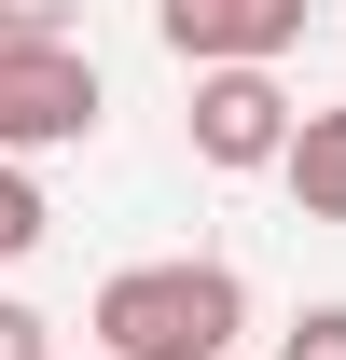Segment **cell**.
Instances as JSON below:
<instances>
[{
    "label": "cell",
    "instance_id": "cell-1",
    "mask_svg": "<svg viewBox=\"0 0 346 360\" xmlns=\"http://www.w3.org/2000/svg\"><path fill=\"white\" fill-rule=\"evenodd\" d=\"M97 360H236L250 333V277L236 264H125L97 291Z\"/></svg>",
    "mask_w": 346,
    "mask_h": 360
},
{
    "label": "cell",
    "instance_id": "cell-2",
    "mask_svg": "<svg viewBox=\"0 0 346 360\" xmlns=\"http://www.w3.org/2000/svg\"><path fill=\"white\" fill-rule=\"evenodd\" d=\"M97 139V56L84 42H0V153H70Z\"/></svg>",
    "mask_w": 346,
    "mask_h": 360
},
{
    "label": "cell",
    "instance_id": "cell-3",
    "mask_svg": "<svg viewBox=\"0 0 346 360\" xmlns=\"http://www.w3.org/2000/svg\"><path fill=\"white\" fill-rule=\"evenodd\" d=\"M277 153H291V84L277 70H194V167L250 180Z\"/></svg>",
    "mask_w": 346,
    "mask_h": 360
},
{
    "label": "cell",
    "instance_id": "cell-4",
    "mask_svg": "<svg viewBox=\"0 0 346 360\" xmlns=\"http://www.w3.org/2000/svg\"><path fill=\"white\" fill-rule=\"evenodd\" d=\"M153 28H167V56H194V70H277V56L305 42V0H167Z\"/></svg>",
    "mask_w": 346,
    "mask_h": 360
},
{
    "label": "cell",
    "instance_id": "cell-5",
    "mask_svg": "<svg viewBox=\"0 0 346 360\" xmlns=\"http://www.w3.org/2000/svg\"><path fill=\"white\" fill-rule=\"evenodd\" d=\"M305 222H346V111H291V153H277Z\"/></svg>",
    "mask_w": 346,
    "mask_h": 360
},
{
    "label": "cell",
    "instance_id": "cell-6",
    "mask_svg": "<svg viewBox=\"0 0 346 360\" xmlns=\"http://www.w3.org/2000/svg\"><path fill=\"white\" fill-rule=\"evenodd\" d=\"M42 236H56V208H42V180H28L14 153H0V264H28Z\"/></svg>",
    "mask_w": 346,
    "mask_h": 360
},
{
    "label": "cell",
    "instance_id": "cell-7",
    "mask_svg": "<svg viewBox=\"0 0 346 360\" xmlns=\"http://www.w3.org/2000/svg\"><path fill=\"white\" fill-rule=\"evenodd\" d=\"M0 360H56V319H42V305H14V291H0Z\"/></svg>",
    "mask_w": 346,
    "mask_h": 360
},
{
    "label": "cell",
    "instance_id": "cell-8",
    "mask_svg": "<svg viewBox=\"0 0 346 360\" xmlns=\"http://www.w3.org/2000/svg\"><path fill=\"white\" fill-rule=\"evenodd\" d=\"M277 360H346V305H305V319H291V347H277Z\"/></svg>",
    "mask_w": 346,
    "mask_h": 360
},
{
    "label": "cell",
    "instance_id": "cell-9",
    "mask_svg": "<svg viewBox=\"0 0 346 360\" xmlns=\"http://www.w3.org/2000/svg\"><path fill=\"white\" fill-rule=\"evenodd\" d=\"M0 42H70V0H0Z\"/></svg>",
    "mask_w": 346,
    "mask_h": 360
}]
</instances>
